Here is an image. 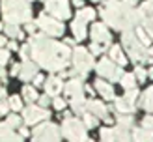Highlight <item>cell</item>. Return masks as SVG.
I'll return each instance as SVG.
<instances>
[{
	"label": "cell",
	"mask_w": 153,
	"mask_h": 142,
	"mask_svg": "<svg viewBox=\"0 0 153 142\" xmlns=\"http://www.w3.org/2000/svg\"><path fill=\"white\" fill-rule=\"evenodd\" d=\"M7 105H10V110H21L22 109V103H21L19 95H11L10 99H7Z\"/></svg>",
	"instance_id": "f1b7e54d"
},
{
	"label": "cell",
	"mask_w": 153,
	"mask_h": 142,
	"mask_svg": "<svg viewBox=\"0 0 153 142\" xmlns=\"http://www.w3.org/2000/svg\"><path fill=\"white\" fill-rule=\"evenodd\" d=\"M2 15L6 22H28L32 19L28 0H2Z\"/></svg>",
	"instance_id": "3957f363"
},
{
	"label": "cell",
	"mask_w": 153,
	"mask_h": 142,
	"mask_svg": "<svg viewBox=\"0 0 153 142\" xmlns=\"http://www.w3.org/2000/svg\"><path fill=\"white\" fill-rule=\"evenodd\" d=\"M4 32L7 37H22L17 22H4Z\"/></svg>",
	"instance_id": "603a6c76"
},
{
	"label": "cell",
	"mask_w": 153,
	"mask_h": 142,
	"mask_svg": "<svg viewBox=\"0 0 153 142\" xmlns=\"http://www.w3.org/2000/svg\"><path fill=\"white\" fill-rule=\"evenodd\" d=\"M62 133L69 142H84L86 140V125L76 118H67L62 123Z\"/></svg>",
	"instance_id": "8992f818"
},
{
	"label": "cell",
	"mask_w": 153,
	"mask_h": 142,
	"mask_svg": "<svg viewBox=\"0 0 153 142\" xmlns=\"http://www.w3.org/2000/svg\"><path fill=\"white\" fill-rule=\"evenodd\" d=\"M73 4L75 6H82V0H73Z\"/></svg>",
	"instance_id": "f5cc1de1"
},
{
	"label": "cell",
	"mask_w": 153,
	"mask_h": 142,
	"mask_svg": "<svg viewBox=\"0 0 153 142\" xmlns=\"http://www.w3.org/2000/svg\"><path fill=\"white\" fill-rule=\"evenodd\" d=\"M138 97V90L133 88V90H127V94L123 97H118L116 101V110L123 112V114H129V112L134 110V101Z\"/></svg>",
	"instance_id": "7c38bea8"
},
{
	"label": "cell",
	"mask_w": 153,
	"mask_h": 142,
	"mask_svg": "<svg viewBox=\"0 0 153 142\" xmlns=\"http://www.w3.org/2000/svg\"><path fill=\"white\" fill-rule=\"evenodd\" d=\"M19 71H21V64H13L11 65V75L13 77H19Z\"/></svg>",
	"instance_id": "f6af8a7d"
},
{
	"label": "cell",
	"mask_w": 153,
	"mask_h": 142,
	"mask_svg": "<svg viewBox=\"0 0 153 142\" xmlns=\"http://www.w3.org/2000/svg\"><path fill=\"white\" fill-rule=\"evenodd\" d=\"M0 30H4V22H0Z\"/></svg>",
	"instance_id": "11a10c76"
},
{
	"label": "cell",
	"mask_w": 153,
	"mask_h": 142,
	"mask_svg": "<svg viewBox=\"0 0 153 142\" xmlns=\"http://www.w3.org/2000/svg\"><path fill=\"white\" fill-rule=\"evenodd\" d=\"M45 10L51 17H54L58 21H64V19H69L71 10H69V2L67 0H47L45 2Z\"/></svg>",
	"instance_id": "9c48e42d"
},
{
	"label": "cell",
	"mask_w": 153,
	"mask_h": 142,
	"mask_svg": "<svg viewBox=\"0 0 153 142\" xmlns=\"http://www.w3.org/2000/svg\"><path fill=\"white\" fill-rule=\"evenodd\" d=\"M7 60H10V51L0 47V65H4V64L7 62Z\"/></svg>",
	"instance_id": "8d00e7d4"
},
{
	"label": "cell",
	"mask_w": 153,
	"mask_h": 142,
	"mask_svg": "<svg viewBox=\"0 0 153 142\" xmlns=\"http://www.w3.org/2000/svg\"><path fill=\"white\" fill-rule=\"evenodd\" d=\"M94 2H101V0H94Z\"/></svg>",
	"instance_id": "9f6ffc18"
},
{
	"label": "cell",
	"mask_w": 153,
	"mask_h": 142,
	"mask_svg": "<svg viewBox=\"0 0 153 142\" xmlns=\"http://www.w3.org/2000/svg\"><path fill=\"white\" fill-rule=\"evenodd\" d=\"M36 75H37V64L32 62V60H25V62L21 64L19 77L25 80V82H30V80H34Z\"/></svg>",
	"instance_id": "5bb4252c"
},
{
	"label": "cell",
	"mask_w": 153,
	"mask_h": 142,
	"mask_svg": "<svg viewBox=\"0 0 153 142\" xmlns=\"http://www.w3.org/2000/svg\"><path fill=\"white\" fill-rule=\"evenodd\" d=\"M86 105H88V99H84L82 94L71 97V109H73V112H76V114H80V112H86Z\"/></svg>",
	"instance_id": "44dd1931"
},
{
	"label": "cell",
	"mask_w": 153,
	"mask_h": 142,
	"mask_svg": "<svg viewBox=\"0 0 153 142\" xmlns=\"http://www.w3.org/2000/svg\"><path fill=\"white\" fill-rule=\"evenodd\" d=\"M91 39H94V43H99V45L110 43V32L106 30L103 22H97V25L91 26Z\"/></svg>",
	"instance_id": "4fadbf2b"
},
{
	"label": "cell",
	"mask_w": 153,
	"mask_h": 142,
	"mask_svg": "<svg viewBox=\"0 0 153 142\" xmlns=\"http://www.w3.org/2000/svg\"><path fill=\"white\" fill-rule=\"evenodd\" d=\"M88 51L91 52V54H101V52H103V47H101V45H99V43H91Z\"/></svg>",
	"instance_id": "ab89813d"
},
{
	"label": "cell",
	"mask_w": 153,
	"mask_h": 142,
	"mask_svg": "<svg viewBox=\"0 0 153 142\" xmlns=\"http://www.w3.org/2000/svg\"><path fill=\"white\" fill-rule=\"evenodd\" d=\"M43 2H47V0H43Z\"/></svg>",
	"instance_id": "680465c9"
},
{
	"label": "cell",
	"mask_w": 153,
	"mask_h": 142,
	"mask_svg": "<svg viewBox=\"0 0 153 142\" xmlns=\"http://www.w3.org/2000/svg\"><path fill=\"white\" fill-rule=\"evenodd\" d=\"M0 99H6V90L0 88Z\"/></svg>",
	"instance_id": "681fc988"
},
{
	"label": "cell",
	"mask_w": 153,
	"mask_h": 142,
	"mask_svg": "<svg viewBox=\"0 0 153 142\" xmlns=\"http://www.w3.org/2000/svg\"><path fill=\"white\" fill-rule=\"evenodd\" d=\"M28 2H30V0H28Z\"/></svg>",
	"instance_id": "94428289"
},
{
	"label": "cell",
	"mask_w": 153,
	"mask_h": 142,
	"mask_svg": "<svg viewBox=\"0 0 153 142\" xmlns=\"http://www.w3.org/2000/svg\"><path fill=\"white\" fill-rule=\"evenodd\" d=\"M10 112V105L6 99H0V114H7Z\"/></svg>",
	"instance_id": "60d3db41"
},
{
	"label": "cell",
	"mask_w": 153,
	"mask_h": 142,
	"mask_svg": "<svg viewBox=\"0 0 153 142\" xmlns=\"http://www.w3.org/2000/svg\"><path fill=\"white\" fill-rule=\"evenodd\" d=\"M43 82H45V79L41 77L39 73H37L36 77H34V86H43Z\"/></svg>",
	"instance_id": "ee69618b"
},
{
	"label": "cell",
	"mask_w": 153,
	"mask_h": 142,
	"mask_svg": "<svg viewBox=\"0 0 153 142\" xmlns=\"http://www.w3.org/2000/svg\"><path fill=\"white\" fill-rule=\"evenodd\" d=\"M71 30H73V34H75L76 39H84V37H86V22H84L82 19L75 17L73 25H71Z\"/></svg>",
	"instance_id": "ffe728a7"
},
{
	"label": "cell",
	"mask_w": 153,
	"mask_h": 142,
	"mask_svg": "<svg viewBox=\"0 0 153 142\" xmlns=\"http://www.w3.org/2000/svg\"><path fill=\"white\" fill-rule=\"evenodd\" d=\"M64 92L65 95L75 97V95H80L84 92V86H82V80L80 79H71L67 84H64Z\"/></svg>",
	"instance_id": "e0dca14e"
},
{
	"label": "cell",
	"mask_w": 153,
	"mask_h": 142,
	"mask_svg": "<svg viewBox=\"0 0 153 142\" xmlns=\"http://www.w3.org/2000/svg\"><path fill=\"white\" fill-rule=\"evenodd\" d=\"M19 52H21L22 60H28V56H30V45H22V47H19Z\"/></svg>",
	"instance_id": "f35d334b"
},
{
	"label": "cell",
	"mask_w": 153,
	"mask_h": 142,
	"mask_svg": "<svg viewBox=\"0 0 153 142\" xmlns=\"http://www.w3.org/2000/svg\"><path fill=\"white\" fill-rule=\"evenodd\" d=\"M101 17L105 25H110L112 28L121 30V32L133 30L144 21V15L140 13V10H133V6L125 2H118V0H108L101 7Z\"/></svg>",
	"instance_id": "7a4b0ae2"
},
{
	"label": "cell",
	"mask_w": 153,
	"mask_h": 142,
	"mask_svg": "<svg viewBox=\"0 0 153 142\" xmlns=\"http://www.w3.org/2000/svg\"><path fill=\"white\" fill-rule=\"evenodd\" d=\"M144 28L148 30L149 37H153V17H148V19H144Z\"/></svg>",
	"instance_id": "e575fe53"
},
{
	"label": "cell",
	"mask_w": 153,
	"mask_h": 142,
	"mask_svg": "<svg viewBox=\"0 0 153 142\" xmlns=\"http://www.w3.org/2000/svg\"><path fill=\"white\" fill-rule=\"evenodd\" d=\"M136 37H138V41L144 45V47H148V45H149V34H146V32H144V28H136Z\"/></svg>",
	"instance_id": "83f0119b"
},
{
	"label": "cell",
	"mask_w": 153,
	"mask_h": 142,
	"mask_svg": "<svg viewBox=\"0 0 153 142\" xmlns=\"http://www.w3.org/2000/svg\"><path fill=\"white\" fill-rule=\"evenodd\" d=\"M34 140H37V142H60V131L54 123L47 122V123L36 127Z\"/></svg>",
	"instance_id": "30bf717a"
},
{
	"label": "cell",
	"mask_w": 153,
	"mask_h": 142,
	"mask_svg": "<svg viewBox=\"0 0 153 142\" xmlns=\"http://www.w3.org/2000/svg\"><path fill=\"white\" fill-rule=\"evenodd\" d=\"M49 116H51V112L47 109L39 107V105H28L25 109V122L28 125L37 123V122H41V120H47Z\"/></svg>",
	"instance_id": "8fae6325"
},
{
	"label": "cell",
	"mask_w": 153,
	"mask_h": 142,
	"mask_svg": "<svg viewBox=\"0 0 153 142\" xmlns=\"http://www.w3.org/2000/svg\"><path fill=\"white\" fill-rule=\"evenodd\" d=\"M108 58L112 60L114 64H118V65H121V67L127 64V58L123 56V51H121V47H118V45H112V47H110Z\"/></svg>",
	"instance_id": "d6986e66"
},
{
	"label": "cell",
	"mask_w": 153,
	"mask_h": 142,
	"mask_svg": "<svg viewBox=\"0 0 153 142\" xmlns=\"http://www.w3.org/2000/svg\"><path fill=\"white\" fill-rule=\"evenodd\" d=\"M148 60H151V62H153V47L148 51Z\"/></svg>",
	"instance_id": "c3c4849f"
},
{
	"label": "cell",
	"mask_w": 153,
	"mask_h": 142,
	"mask_svg": "<svg viewBox=\"0 0 153 142\" xmlns=\"http://www.w3.org/2000/svg\"><path fill=\"white\" fill-rule=\"evenodd\" d=\"M86 112H90V114H94V116H99V118H106V112H108V109H106V105H105L103 101L91 99V101H88V105H86Z\"/></svg>",
	"instance_id": "2e32d148"
},
{
	"label": "cell",
	"mask_w": 153,
	"mask_h": 142,
	"mask_svg": "<svg viewBox=\"0 0 153 142\" xmlns=\"http://www.w3.org/2000/svg\"><path fill=\"white\" fill-rule=\"evenodd\" d=\"M7 43V39H6V37L4 36H0V47H4V45Z\"/></svg>",
	"instance_id": "7dc6e473"
},
{
	"label": "cell",
	"mask_w": 153,
	"mask_h": 142,
	"mask_svg": "<svg viewBox=\"0 0 153 142\" xmlns=\"http://www.w3.org/2000/svg\"><path fill=\"white\" fill-rule=\"evenodd\" d=\"M142 107L146 110H149V112H153V86L144 92V95H142Z\"/></svg>",
	"instance_id": "d4e9b609"
},
{
	"label": "cell",
	"mask_w": 153,
	"mask_h": 142,
	"mask_svg": "<svg viewBox=\"0 0 153 142\" xmlns=\"http://www.w3.org/2000/svg\"><path fill=\"white\" fill-rule=\"evenodd\" d=\"M97 73L101 75L103 79H110L112 82H118L121 79V75H123V71H121V65L114 64L110 58H103L101 62L97 64Z\"/></svg>",
	"instance_id": "52a82bcc"
},
{
	"label": "cell",
	"mask_w": 153,
	"mask_h": 142,
	"mask_svg": "<svg viewBox=\"0 0 153 142\" xmlns=\"http://www.w3.org/2000/svg\"><path fill=\"white\" fill-rule=\"evenodd\" d=\"M49 97H51V95H43V97H37V101H39V107H43V109L47 107V105H49V101H51Z\"/></svg>",
	"instance_id": "b9f144b4"
},
{
	"label": "cell",
	"mask_w": 153,
	"mask_h": 142,
	"mask_svg": "<svg viewBox=\"0 0 153 142\" xmlns=\"http://www.w3.org/2000/svg\"><path fill=\"white\" fill-rule=\"evenodd\" d=\"M7 51H19V45L15 41H7Z\"/></svg>",
	"instance_id": "bcb514c9"
},
{
	"label": "cell",
	"mask_w": 153,
	"mask_h": 142,
	"mask_svg": "<svg viewBox=\"0 0 153 142\" xmlns=\"http://www.w3.org/2000/svg\"><path fill=\"white\" fill-rule=\"evenodd\" d=\"M148 77H151V79H153V67H149V71H148Z\"/></svg>",
	"instance_id": "db71d44e"
},
{
	"label": "cell",
	"mask_w": 153,
	"mask_h": 142,
	"mask_svg": "<svg viewBox=\"0 0 153 142\" xmlns=\"http://www.w3.org/2000/svg\"><path fill=\"white\" fill-rule=\"evenodd\" d=\"M123 2L129 4V6H134V4H136V0H123Z\"/></svg>",
	"instance_id": "f907efd6"
},
{
	"label": "cell",
	"mask_w": 153,
	"mask_h": 142,
	"mask_svg": "<svg viewBox=\"0 0 153 142\" xmlns=\"http://www.w3.org/2000/svg\"><path fill=\"white\" fill-rule=\"evenodd\" d=\"M52 105H54L56 110H64V109H65V101L62 99V97H58V95H56V99L52 101Z\"/></svg>",
	"instance_id": "74e56055"
},
{
	"label": "cell",
	"mask_w": 153,
	"mask_h": 142,
	"mask_svg": "<svg viewBox=\"0 0 153 142\" xmlns=\"http://www.w3.org/2000/svg\"><path fill=\"white\" fill-rule=\"evenodd\" d=\"M134 77H136V80H146L148 71L144 69V67H136V69H134Z\"/></svg>",
	"instance_id": "836d02e7"
},
{
	"label": "cell",
	"mask_w": 153,
	"mask_h": 142,
	"mask_svg": "<svg viewBox=\"0 0 153 142\" xmlns=\"http://www.w3.org/2000/svg\"><path fill=\"white\" fill-rule=\"evenodd\" d=\"M43 86H45L47 95H51V97H56L64 90V84H62V80H60V77H49V79H45Z\"/></svg>",
	"instance_id": "9a60e30c"
},
{
	"label": "cell",
	"mask_w": 153,
	"mask_h": 142,
	"mask_svg": "<svg viewBox=\"0 0 153 142\" xmlns=\"http://www.w3.org/2000/svg\"><path fill=\"white\" fill-rule=\"evenodd\" d=\"M34 142H37V140H34Z\"/></svg>",
	"instance_id": "91938a15"
},
{
	"label": "cell",
	"mask_w": 153,
	"mask_h": 142,
	"mask_svg": "<svg viewBox=\"0 0 153 142\" xmlns=\"http://www.w3.org/2000/svg\"><path fill=\"white\" fill-rule=\"evenodd\" d=\"M22 97H25L28 103L36 101V99H37V92H36V88H34V86H30V84H26L25 88H22Z\"/></svg>",
	"instance_id": "4316f807"
},
{
	"label": "cell",
	"mask_w": 153,
	"mask_h": 142,
	"mask_svg": "<svg viewBox=\"0 0 153 142\" xmlns=\"http://www.w3.org/2000/svg\"><path fill=\"white\" fill-rule=\"evenodd\" d=\"M120 84L123 86L125 90H133L136 86V77L133 73H123L121 75V79H120Z\"/></svg>",
	"instance_id": "cb8c5ba5"
},
{
	"label": "cell",
	"mask_w": 153,
	"mask_h": 142,
	"mask_svg": "<svg viewBox=\"0 0 153 142\" xmlns=\"http://www.w3.org/2000/svg\"><path fill=\"white\" fill-rule=\"evenodd\" d=\"M28 45H30V56L43 69L54 73V71H64L69 65L71 49L65 43H58L54 39H49L43 34H34L30 37Z\"/></svg>",
	"instance_id": "6da1fadb"
},
{
	"label": "cell",
	"mask_w": 153,
	"mask_h": 142,
	"mask_svg": "<svg viewBox=\"0 0 153 142\" xmlns=\"http://www.w3.org/2000/svg\"><path fill=\"white\" fill-rule=\"evenodd\" d=\"M6 123L11 127V129H17V127H21V123H22V120L17 116V114H10L7 116V120H6Z\"/></svg>",
	"instance_id": "f546056e"
},
{
	"label": "cell",
	"mask_w": 153,
	"mask_h": 142,
	"mask_svg": "<svg viewBox=\"0 0 153 142\" xmlns=\"http://www.w3.org/2000/svg\"><path fill=\"white\" fill-rule=\"evenodd\" d=\"M37 28H41L47 36H62L64 34V25L60 22L58 19H54V17H51V15H39L37 17Z\"/></svg>",
	"instance_id": "ba28073f"
},
{
	"label": "cell",
	"mask_w": 153,
	"mask_h": 142,
	"mask_svg": "<svg viewBox=\"0 0 153 142\" xmlns=\"http://www.w3.org/2000/svg\"><path fill=\"white\" fill-rule=\"evenodd\" d=\"M140 13L144 15V19H146V15H148V17H153V0H148L146 4H142Z\"/></svg>",
	"instance_id": "4dcf8cb0"
},
{
	"label": "cell",
	"mask_w": 153,
	"mask_h": 142,
	"mask_svg": "<svg viewBox=\"0 0 153 142\" xmlns=\"http://www.w3.org/2000/svg\"><path fill=\"white\" fill-rule=\"evenodd\" d=\"M82 123L90 129V127H94V125L97 123V120H95V116H94V114H90V112H84V122H82Z\"/></svg>",
	"instance_id": "d6a6232c"
},
{
	"label": "cell",
	"mask_w": 153,
	"mask_h": 142,
	"mask_svg": "<svg viewBox=\"0 0 153 142\" xmlns=\"http://www.w3.org/2000/svg\"><path fill=\"white\" fill-rule=\"evenodd\" d=\"M95 90L103 95V99H114V90H112L110 82H106L103 79H97L95 80Z\"/></svg>",
	"instance_id": "ac0fdd59"
},
{
	"label": "cell",
	"mask_w": 153,
	"mask_h": 142,
	"mask_svg": "<svg viewBox=\"0 0 153 142\" xmlns=\"http://www.w3.org/2000/svg\"><path fill=\"white\" fill-rule=\"evenodd\" d=\"M4 77H6V71L2 69V65H0V79H4Z\"/></svg>",
	"instance_id": "816d5d0a"
},
{
	"label": "cell",
	"mask_w": 153,
	"mask_h": 142,
	"mask_svg": "<svg viewBox=\"0 0 153 142\" xmlns=\"http://www.w3.org/2000/svg\"><path fill=\"white\" fill-rule=\"evenodd\" d=\"M71 60H73V71L80 77H86L94 67V54L84 47H76L71 52Z\"/></svg>",
	"instance_id": "277c9868"
},
{
	"label": "cell",
	"mask_w": 153,
	"mask_h": 142,
	"mask_svg": "<svg viewBox=\"0 0 153 142\" xmlns=\"http://www.w3.org/2000/svg\"><path fill=\"white\" fill-rule=\"evenodd\" d=\"M36 28H37V22H32V21L26 22V32L32 34V32H36Z\"/></svg>",
	"instance_id": "7bdbcfd3"
},
{
	"label": "cell",
	"mask_w": 153,
	"mask_h": 142,
	"mask_svg": "<svg viewBox=\"0 0 153 142\" xmlns=\"http://www.w3.org/2000/svg\"><path fill=\"white\" fill-rule=\"evenodd\" d=\"M76 17L82 19L84 22L94 21V19H95V10H94V7H80L79 13H76Z\"/></svg>",
	"instance_id": "484cf974"
},
{
	"label": "cell",
	"mask_w": 153,
	"mask_h": 142,
	"mask_svg": "<svg viewBox=\"0 0 153 142\" xmlns=\"http://www.w3.org/2000/svg\"><path fill=\"white\" fill-rule=\"evenodd\" d=\"M142 127L148 131H153V116H146L142 120Z\"/></svg>",
	"instance_id": "d590c367"
},
{
	"label": "cell",
	"mask_w": 153,
	"mask_h": 142,
	"mask_svg": "<svg viewBox=\"0 0 153 142\" xmlns=\"http://www.w3.org/2000/svg\"><path fill=\"white\" fill-rule=\"evenodd\" d=\"M118 125L120 127H125V129H129V127H133V118L131 116H118Z\"/></svg>",
	"instance_id": "1f68e13d"
},
{
	"label": "cell",
	"mask_w": 153,
	"mask_h": 142,
	"mask_svg": "<svg viewBox=\"0 0 153 142\" xmlns=\"http://www.w3.org/2000/svg\"><path fill=\"white\" fill-rule=\"evenodd\" d=\"M123 47L127 49V52L131 54V58L134 62H144L148 60V49L138 41V37L133 30H125L123 32Z\"/></svg>",
	"instance_id": "5b68a950"
},
{
	"label": "cell",
	"mask_w": 153,
	"mask_h": 142,
	"mask_svg": "<svg viewBox=\"0 0 153 142\" xmlns=\"http://www.w3.org/2000/svg\"><path fill=\"white\" fill-rule=\"evenodd\" d=\"M134 137V142H153V131H148V129H134L133 133Z\"/></svg>",
	"instance_id": "7402d4cb"
},
{
	"label": "cell",
	"mask_w": 153,
	"mask_h": 142,
	"mask_svg": "<svg viewBox=\"0 0 153 142\" xmlns=\"http://www.w3.org/2000/svg\"><path fill=\"white\" fill-rule=\"evenodd\" d=\"M84 142H91V140H84Z\"/></svg>",
	"instance_id": "6f0895ef"
}]
</instances>
